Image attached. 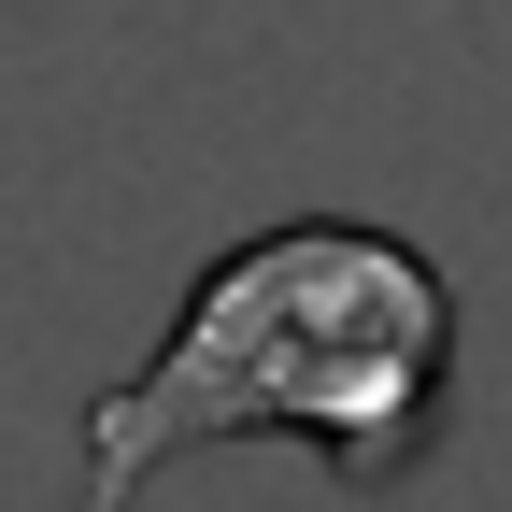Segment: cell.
<instances>
[{"mask_svg":"<svg viewBox=\"0 0 512 512\" xmlns=\"http://www.w3.org/2000/svg\"><path fill=\"white\" fill-rule=\"evenodd\" d=\"M441 356H456V285L399 228H356V214L256 228L185 285L171 342L114 399H86V498L72 512H128V484H157L171 456L242 441V427L313 441L342 484H399L427 456Z\"/></svg>","mask_w":512,"mask_h":512,"instance_id":"6da1fadb","label":"cell"}]
</instances>
